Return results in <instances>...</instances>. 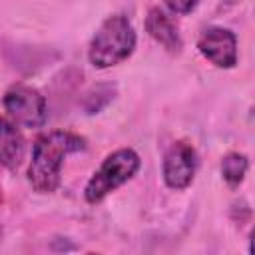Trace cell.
<instances>
[{"label": "cell", "mask_w": 255, "mask_h": 255, "mask_svg": "<svg viewBox=\"0 0 255 255\" xmlns=\"http://www.w3.org/2000/svg\"><path fill=\"white\" fill-rule=\"evenodd\" d=\"M145 30L147 34L159 44L163 46L167 52L171 54H179L181 52V36L177 32V26L173 24V20L159 8H151L147 12V18H145Z\"/></svg>", "instance_id": "52a82bcc"}, {"label": "cell", "mask_w": 255, "mask_h": 255, "mask_svg": "<svg viewBox=\"0 0 255 255\" xmlns=\"http://www.w3.org/2000/svg\"><path fill=\"white\" fill-rule=\"evenodd\" d=\"M2 106L8 118L22 128H42L48 118V108L44 96L30 86L16 84L6 90L2 98Z\"/></svg>", "instance_id": "277c9868"}, {"label": "cell", "mask_w": 255, "mask_h": 255, "mask_svg": "<svg viewBox=\"0 0 255 255\" xmlns=\"http://www.w3.org/2000/svg\"><path fill=\"white\" fill-rule=\"evenodd\" d=\"M247 169H249V159L245 153L231 151L221 159V175L231 187H237L245 179Z\"/></svg>", "instance_id": "9c48e42d"}, {"label": "cell", "mask_w": 255, "mask_h": 255, "mask_svg": "<svg viewBox=\"0 0 255 255\" xmlns=\"http://www.w3.org/2000/svg\"><path fill=\"white\" fill-rule=\"evenodd\" d=\"M24 157V137L18 126L8 120L0 118V165L6 169H16Z\"/></svg>", "instance_id": "ba28073f"}, {"label": "cell", "mask_w": 255, "mask_h": 255, "mask_svg": "<svg viewBox=\"0 0 255 255\" xmlns=\"http://www.w3.org/2000/svg\"><path fill=\"white\" fill-rule=\"evenodd\" d=\"M197 171V153L191 143L175 141L163 155V181L169 189H185Z\"/></svg>", "instance_id": "5b68a950"}, {"label": "cell", "mask_w": 255, "mask_h": 255, "mask_svg": "<svg viewBox=\"0 0 255 255\" xmlns=\"http://www.w3.org/2000/svg\"><path fill=\"white\" fill-rule=\"evenodd\" d=\"M135 40V30L124 14L108 16L90 40L88 60L100 70L112 68L131 56Z\"/></svg>", "instance_id": "7a4b0ae2"}, {"label": "cell", "mask_w": 255, "mask_h": 255, "mask_svg": "<svg viewBox=\"0 0 255 255\" xmlns=\"http://www.w3.org/2000/svg\"><path fill=\"white\" fill-rule=\"evenodd\" d=\"M163 2L171 14H189L197 8L201 0H163Z\"/></svg>", "instance_id": "30bf717a"}, {"label": "cell", "mask_w": 255, "mask_h": 255, "mask_svg": "<svg viewBox=\"0 0 255 255\" xmlns=\"http://www.w3.org/2000/svg\"><path fill=\"white\" fill-rule=\"evenodd\" d=\"M139 163H141L139 155L129 147H122V149L112 151L102 161V165L94 171V175L88 179V183L84 187L86 201L88 203H100L106 195H110L120 185L129 181L137 173Z\"/></svg>", "instance_id": "3957f363"}, {"label": "cell", "mask_w": 255, "mask_h": 255, "mask_svg": "<svg viewBox=\"0 0 255 255\" xmlns=\"http://www.w3.org/2000/svg\"><path fill=\"white\" fill-rule=\"evenodd\" d=\"M197 50L217 68H233L237 64V38L227 28H205L197 40Z\"/></svg>", "instance_id": "8992f818"}, {"label": "cell", "mask_w": 255, "mask_h": 255, "mask_svg": "<svg viewBox=\"0 0 255 255\" xmlns=\"http://www.w3.org/2000/svg\"><path fill=\"white\" fill-rule=\"evenodd\" d=\"M86 149V139L78 133L54 129L42 133L32 147L28 181L38 193H52L60 185V169L70 153Z\"/></svg>", "instance_id": "6da1fadb"}, {"label": "cell", "mask_w": 255, "mask_h": 255, "mask_svg": "<svg viewBox=\"0 0 255 255\" xmlns=\"http://www.w3.org/2000/svg\"><path fill=\"white\" fill-rule=\"evenodd\" d=\"M0 237H2V227H0Z\"/></svg>", "instance_id": "8fae6325"}]
</instances>
